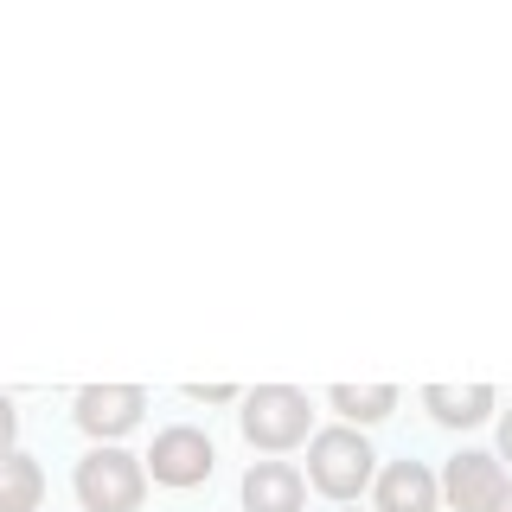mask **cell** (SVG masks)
<instances>
[{
	"instance_id": "cell-1",
	"label": "cell",
	"mask_w": 512,
	"mask_h": 512,
	"mask_svg": "<svg viewBox=\"0 0 512 512\" xmlns=\"http://www.w3.org/2000/svg\"><path fill=\"white\" fill-rule=\"evenodd\" d=\"M372 442L359 436V429H320L308 436V480L327 500H359L365 480H372Z\"/></svg>"
},
{
	"instance_id": "cell-2",
	"label": "cell",
	"mask_w": 512,
	"mask_h": 512,
	"mask_svg": "<svg viewBox=\"0 0 512 512\" xmlns=\"http://www.w3.org/2000/svg\"><path fill=\"white\" fill-rule=\"evenodd\" d=\"M141 493H148V468H141V455L90 448V455L77 461V500H84V512H135Z\"/></svg>"
},
{
	"instance_id": "cell-3",
	"label": "cell",
	"mask_w": 512,
	"mask_h": 512,
	"mask_svg": "<svg viewBox=\"0 0 512 512\" xmlns=\"http://www.w3.org/2000/svg\"><path fill=\"white\" fill-rule=\"evenodd\" d=\"M308 391H295V384H256L244 391V436L250 448H295L308 442Z\"/></svg>"
},
{
	"instance_id": "cell-4",
	"label": "cell",
	"mask_w": 512,
	"mask_h": 512,
	"mask_svg": "<svg viewBox=\"0 0 512 512\" xmlns=\"http://www.w3.org/2000/svg\"><path fill=\"white\" fill-rule=\"evenodd\" d=\"M212 436L205 429H192V423H173V429H160L154 448L141 455V468H148L160 487H199L205 474H212Z\"/></svg>"
},
{
	"instance_id": "cell-5",
	"label": "cell",
	"mask_w": 512,
	"mask_h": 512,
	"mask_svg": "<svg viewBox=\"0 0 512 512\" xmlns=\"http://www.w3.org/2000/svg\"><path fill=\"white\" fill-rule=\"evenodd\" d=\"M442 493H448V506L455 512H500V500L512 493V480H506V468L493 455H455L448 461V474H442Z\"/></svg>"
},
{
	"instance_id": "cell-6",
	"label": "cell",
	"mask_w": 512,
	"mask_h": 512,
	"mask_svg": "<svg viewBox=\"0 0 512 512\" xmlns=\"http://www.w3.org/2000/svg\"><path fill=\"white\" fill-rule=\"evenodd\" d=\"M141 410H148V391H141V384H84V391H77V423L103 442L128 436V429L141 423Z\"/></svg>"
},
{
	"instance_id": "cell-7",
	"label": "cell",
	"mask_w": 512,
	"mask_h": 512,
	"mask_svg": "<svg viewBox=\"0 0 512 512\" xmlns=\"http://www.w3.org/2000/svg\"><path fill=\"white\" fill-rule=\"evenodd\" d=\"M442 480L423 468V461H391L378 474V512H436Z\"/></svg>"
},
{
	"instance_id": "cell-8",
	"label": "cell",
	"mask_w": 512,
	"mask_h": 512,
	"mask_svg": "<svg viewBox=\"0 0 512 512\" xmlns=\"http://www.w3.org/2000/svg\"><path fill=\"white\" fill-rule=\"evenodd\" d=\"M301 500H308V480H301V468H288V461H256L244 474L250 512H301Z\"/></svg>"
},
{
	"instance_id": "cell-9",
	"label": "cell",
	"mask_w": 512,
	"mask_h": 512,
	"mask_svg": "<svg viewBox=\"0 0 512 512\" xmlns=\"http://www.w3.org/2000/svg\"><path fill=\"white\" fill-rule=\"evenodd\" d=\"M423 404L436 410V423H480V416L493 410V384H429Z\"/></svg>"
},
{
	"instance_id": "cell-10",
	"label": "cell",
	"mask_w": 512,
	"mask_h": 512,
	"mask_svg": "<svg viewBox=\"0 0 512 512\" xmlns=\"http://www.w3.org/2000/svg\"><path fill=\"white\" fill-rule=\"evenodd\" d=\"M39 500H45V468L13 448L0 461V512H39Z\"/></svg>"
},
{
	"instance_id": "cell-11",
	"label": "cell",
	"mask_w": 512,
	"mask_h": 512,
	"mask_svg": "<svg viewBox=\"0 0 512 512\" xmlns=\"http://www.w3.org/2000/svg\"><path fill=\"white\" fill-rule=\"evenodd\" d=\"M333 410L352 416V423H378V416H391L397 410V391L391 384H333Z\"/></svg>"
},
{
	"instance_id": "cell-12",
	"label": "cell",
	"mask_w": 512,
	"mask_h": 512,
	"mask_svg": "<svg viewBox=\"0 0 512 512\" xmlns=\"http://www.w3.org/2000/svg\"><path fill=\"white\" fill-rule=\"evenodd\" d=\"M13 436H20V410H13V397L0 391V461L13 455Z\"/></svg>"
},
{
	"instance_id": "cell-13",
	"label": "cell",
	"mask_w": 512,
	"mask_h": 512,
	"mask_svg": "<svg viewBox=\"0 0 512 512\" xmlns=\"http://www.w3.org/2000/svg\"><path fill=\"white\" fill-rule=\"evenodd\" d=\"M500 455L512 461V410H506V423H500Z\"/></svg>"
},
{
	"instance_id": "cell-14",
	"label": "cell",
	"mask_w": 512,
	"mask_h": 512,
	"mask_svg": "<svg viewBox=\"0 0 512 512\" xmlns=\"http://www.w3.org/2000/svg\"><path fill=\"white\" fill-rule=\"evenodd\" d=\"M500 512H512V493H506V500H500Z\"/></svg>"
}]
</instances>
